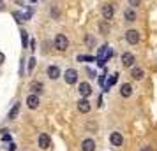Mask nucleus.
Wrapping results in <instances>:
<instances>
[{"instance_id": "nucleus-1", "label": "nucleus", "mask_w": 157, "mask_h": 151, "mask_svg": "<svg viewBox=\"0 0 157 151\" xmlns=\"http://www.w3.org/2000/svg\"><path fill=\"white\" fill-rule=\"evenodd\" d=\"M111 56H113V51H111V48H109V46H102V48L99 49V53H97V58H95V60H97V65H101V67H102V65L106 63Z\"/></svg>"}, {"instance_id": "nucleus-2", "label": "nucleus", "mask_w": 157, "mask_h": 151, "mask_svg": "<svg viewBox=\"0 0 157 151\" xmlns=\"http://www.w3.org/2000/svg\"><path fill=\"white\" fill-rule=\"evenodd\" d=\"M55 48H57L58 51H65L69 48V39H67L64 34H58V35L55 37Z\"/></svg>"}, {"instance_id": "nucleus-3", "label": "nucleus", "mask_w": 157, "mask_h": 151, "mask_svg": "<svg viewBox=\"0 0 157 151\" xmlns=\"http://www.w3.org/2000/svg\"><path fill=\"white\" fill-rule=\"evenodd\" d=\"M64 79L67 84H74L76 81H78V72L74 70V69H67L64 74Z\"/></svg>"}, {"instance_id": "nucleus-4", "label": "nucleus", "mask_w": 157, "mask_h": 151, "mask_svg": "<svg viewBox=\"0 0 157 151\" xmlns=\"http://www.w3.org/2000/svg\"><path fill=\"white\" fill-rule=\"evenodd\" d=\"M125 41L129 44H138L140 42V32L138 30H127L125 32Z\"/></svg>"}, {"instance_id": "nucleus-5", "label": "nucleus", "mask_w": 157, "mask_h": 151, "mask_svg": "<svg viewBox=\"0 0 157 151\" xmlns=\"http://www.w3.org/2000/svg\"><path fill=\"white\" fill-rule=\"evenodd\" d=\"M134 62H136V58H134L132 53H124V55H122V65H124V67H132Z\"/></svg>"}, {"instance_id": "nucleus-6", "label": "nucleus", "mask_w": 157, "mask_h": 151, "mask_svg": "<svg viewBox=\"0 0 157 151\" xmlns=\"http://www.w3.org/2000/svg\"><path fill=\"white\" fill-rule=\"evenodd\" d=\"M37 142H39V148H41V149H48V148H50V135H48V134H41V135H39V139H37Z\"/></svg>"}, {"instance_id": "nucleus-7", "label": "nucleus", "mask_w": 157, "mask_h": 151, "mask_svg": "<svg viewBox=\"0 0 157 151\" xmlns=\"http://www.w3.org/2000/svg\"><path fill=\"white\" fill-rule=\"evenodd\" d=\"M78 92H79V95H81L83 99H86L88 95L92 93V88H90V84H88V83H79Z\"/></svg>"}, {"instance_id": "nucleus-8", "label": "nucleus", "mask_w": 157, "mask_h": 151, "mask_svg": "<svg viewBox=\"0 0 157 151\" xmlns=\"http://www.w3.org/2000/svg\"><path fill=\"white\" fill-rule=\"evenodd\" d=\"M109 142H111V146H122V144H124V137H122V134L113 132V134L109 135Z\"/></svg>"}, {"instance_id": "nucleus-9", "label": "nucleus", "mask_w": 157, "mask_h": 151, "mask_svg": "<svg viewBox=\"0 0 157 151\" xmlns=\"http://www.w3.org/2000/svg\"><path fill=\"white\" fill-rule=\"evenodd\" d=\"M115 14V9L113 5H109V4H104L102 5V16H104V20H111Z\"/></svg>"}, {"instance_id": "nucleus-10", "label": "nucleus", "mask_w": 157, "mask_h": 151, "mask_svg": "<svg viewBox=\"0 0 157 151\" xmlns=\"http://www.w3.org/2000/svg\"><path fill=\"white\" fill-rule=\"evenodd\" d=\"M27 106H29L30 109H37L39 107V97H37L36 93L29 95V97H27Z\"/></svg>"}, {"instance_id": "nucleus-11", "label": "nucleus", "mask_w": 157, "mask_h": 151, "mask_svg": "<svg viewBox=\"0 0 157 151\" xmlns=\"http://www.w3.org/2000/svg\"><path fill=\"white\" fill-rule=\"evenodd\" d=\"M48 77H50V79H58V77H60V69H58L57 65L48 67Z\"/></svg>"}, {"instance_id": "nucleus-12", "label": "nucleus", "mask_w": 157, "mask_h": 151, "mask_svg": "<svg viewBox=\"0 0 157 151\" xmlns=\"http://www.w3.org/2000/svg\"><path fill=\"white\" fill-rule=\"evenodd\" d=\"M78 111L79 113H88L90 111V102L86 100V99H81L78 102Z\"/></svg>"}, {"instance_id": "nucleus-13", "label": "nucleus", "mask_w": 157, "mask_h": 151, "mask_svg": "<svg viewBox=\"0 0 157 151\" xmlns=\"http://www.w3.org/2000/svg\"><path fill=\"white\" fill-rule=\"evenodd\" d=\"M131 93H132V86H131L129 83H124V84L120 86V95L127 99V97H131Z\"/></svg>"}, {"instance_id": "nucleus-14", "label": "nucleus", "mask_w": 157, "mask_h": 151, "mask_svg": "<svg viewBox=\"0 0 157 151\" xmlns=\"http://www.w3.org/2000/svg\"><path fill=\"white\" fill-rule=\"evenodd\" d=\"M81 149L83 151H94L95 149V142H94L92 139H85L83 144H81Z\"/></svg>"}, {"instance_id": "nucleus-15", "label": "nucleus", "mask_w": 157, "mask_h": 151, "mask_svg": "<svg viewBox=\"0 0 157 151\" xmlns=\"http://www.w3.org/2000/svg\"><path fill=\"white\" fill-rule=\"evenodd\" d=\"M124 18H125V21L132 23V21H136V13L132 11V9H125V13H124Z\"/></svg>"}, {"instance_id": "nucleus-16", "label": "nucleus", "mask_w": 157, "mask_h": 151, "mask_svg": "<svg viewBox=\"0 0 157 151\" xmlns=\"http://www.w3.org/2000/svg\"><path fill=\"white\" fill-rule=\"evenodd\" d=\"M131 77H132V79H136V81L143 79V70L140 69V67H134V69L131 70Z\"/></svg>"}, {"instance_id": "nucleus-17", "label": "nucleus", "mask_w": 157, "mask_h": 151, "mask_svg": "<svg viewBox=\"0 0 157 151\" xmlns=\"http://www.w3.org/2000/svg\"><path fill=\"white\" fill-rule=\"evenodd\" d=\"M30 90H32L34 93L43 92V83H41V81H32V83H30Z\"/></svg>"}, {"instance_id": "nucleus-18", "label": "nucleus", "mask_w": 157, "mask_h": 151, "mask_svg": "<svg viewBox=\"0 0 157 151\" xmlns=\"http://www.w3.org/2000/svg\"><path fill=\"white\" fill-rule=\"evenodd\" d=\"M117 81H118V74H113V76H109V79H108V83H106V86H104V90H109V88L113 86L115 83H117Z\"/></svg>"}, {"instance_id": "nucleus-19", "label": "nucleus", "mask_w": 157, "mask_h": 151, "mask_svg": "<svg viewBox=\"0 0 157 151\" xmlns=\"http://www.w3.org/2000/svg\"><path fill=\"white\" fill-rule=\"evenodd\" d=\"M18 113H20V104H14V107L9 111V120H14L18 116Z\"/></svg>"}, {"instance_id": "nucleus-20", "label": "nucleus", "mask_w": 157, "mask_h": 151, "mask_svg": "<svg viewBox=\"0 0 157 151\" xmlns=\"http://www.w3.org/2000/svg\"><path fill=\"white\" fill-rule=\"evenodd\" d=\"M20 34H21V46L23 48H27V46H29V35H27V30H21Z\"/></svg>"}, {"instance_id": "nucleus-21", "label": "nucleus", "mask_w": 157, "mask_h": 151, "mask_svg": "<svg viewBox=\"0 0 157 151\" xmlns=\"http://www.w3.org/2000/svg\"><path fill=\"white\" fill-rule=\"evenodd\" d=\"M99 28H101V34H104V35H106L108 32H109V27H108V23H104V21L99 25Z\"/></svg>"}, {"instance_id": "nucleus-22", "label": "nucleus", "mask_w": 157, "mask_h": 151, "mask_svg": "<svg viewBox=\"0 0 157 151\" xmlns=\"http://www.w3.org/2000/svg\"><path fill=\"white\" fill-rule=\"evenodd\" d=\"M13 16H14V20H16L18 23H21L23 20H25V16H23L21 13H18V11H14V13H13Z\"/></svg>"}, {"instance_id": "nucleus-23", "label": "nucleus", "mask_w": 157, "mask_h": 151, "mask_svg": "<svg viewBox=\"0 0 157 151\" xmlns=\"http://www.w3.org/2000/svg\"><path fill=\"white\" fill-rule=\"evenodd\" d=\"M51 16H53L55 20H57L58 16H60V11H58V7H57V5H53V7H51Z\"/></svg>"}, {"instance_id": "nucleus-24", "label": "nucleus", "mask_w": 157, "mask_h": 151, "mask_svg": "<svg viewBox=\"0 0 157 151\" xmlns=\"http://www.w3.org/2000/svg\"><path fill=\"white\" fill-rule=\"evenodd\" d=\"M95 58L92 56H78V62H94Z\"/></svg>"}, {"instance_id": "nucleus-25", "label": "nucleus", "mask_w": 157, "mask_h": 151, "mask_svg": "<svg viewBox=\"0 0 157 151\" xmlns=\"http://www.w3.org/2000/svg\"><path fill=\"white\" fill-rule=\"evenodd\" d=\"M34 67H36V58H30L29 60V70H32Z\"/></svg>"}, {"instance_id": "nucleus-26", "label": "nucleus", "mask_w": 157, "mask_h": 151, "mask_svg": "<svg viewBox=\"0 0 157 151\" xmlns=\"http://www.w3.org/2000/svg\"><path fill=\"white\" fill-rule=\"evenodd\" d=\"M140 2H141V0H129V5H131V7H138Z\"/></svg>"}, {"instance_id": "nucleus-27", "label": "nucleus", "mask_w": 157, "mask_h": 151, "mask_svg": "<svg viewBox=\"0 0 157 151\" xmlns=\"http://www.w3.org/2000/svg\"><path fill=\"white\" fill-rule=\"evenodd\" d=\"M2 141H6V142H7V141H11V135H9V134H4V137H2Z\"/></svg>"}, {"instance_id": "nucleus-28", "label": "nucleus", "mask_w": 157, "mask_h": 151, "mask_svg": "<svg viewBox=\"0 0 157 151\" xmlns=\"http://www.w3.org/2000/svg\"><path fill=\"white\" fill-rule=\"evenodd\" d=\"M86 42L92 46V44H94V37H92V35H88V37H86Z\"/></svg>"}, {"instance_id": "nucleus-29", "label": "nucleus", "mask_w": 157, "mask_h": 151, "mask_svg": "<svg viewBox=\"0 0 157 151\" xmlns=\"http://www.w3.org/2000/svg\"><path fill=\"white\" fill-rule=\"evenodd\" d=\"M9 151H16V144H13V142L9 144Z\"/></svg>"}, {"instance_id": "nucleus-30", "label": "nucleus", "mask_w": 157, "mask_h": 151, "mask_svg": "<svg viewBox=\"0 0 157 151\" xmlns=\"http://www.w3.org/2000/svg\"><path fill=\"white\" fill-rule=\"evenodd\" d=\"M141 151H154V149H152V146H145Z\"/></svg>"}, {"instance_id": "nucleus-31", "label": "nucleus", "mask_w": 157, "mask_h": 151, "mask_svg": "<svg viewBox=\"0 0 157 151\" xmlns=\"http://www.w3.org/2000/svg\"><path fill=\"white\" fill-rule=\"evenodd\" d=\"M4 7V0H0V9Z\"/></svg>"}, {"instance_id": "nucleus-32", "label": "nucleus", "mask_w": 157, "mask_h": 151, "mask_svg": "<svg viewBox=\"0 0 157 151\" xmlns=\"http://www.w3.org/2000/svg\"><path fill=\"white\" fill-rule=\"evenodd\" d=\"M2 60H4V55H2V53H0V63H2Z\"/></svg>"}, {"instance_id": "nucleus-33", "label": "nucleus", "mask_w": 157, "mask_h": 151, "mask_svg": "<svg viewBox=\"0 0 157 151\" xmlns=\"http://www.w3.org/2000/svg\"><path fill=\"white\" fill-rule=\"evenodd\" d=\"M18 2H23V0H18Z\"/></svg>"}]
</instances>
